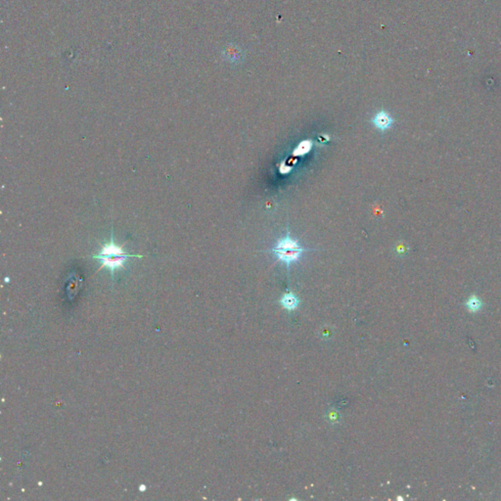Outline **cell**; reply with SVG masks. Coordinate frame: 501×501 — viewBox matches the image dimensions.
Returning a JSON list of instances; mask_svg holds the SVG:
<instances>
[{
    "instance_id": "1",
    "label": "cell",
    "mask_w": 501,
    "mask_h": 501,
    "mask_svg": "<svg viewBox=\"0 0 501 501\" xmlns=\"http://www.w3.org/2000/svg\"><path fill=\"white\" fill-rule=\"evenodd\" d=\"M125 244L126 243H123L121 246L114 244V232L112 229L110 241L102 246L98 254L91 255L92 257L99 259L101 262V265L97 271L106 267L110 270L112 277H114V270L119 269V268L123 269L124 263L126 262V259L128 257H143L142 254H134V253H128V252L124 251L123 246H125Z\"/></svg>"
},
{
    "instance_id": "2",
    "label": "cell",
    "mask_w": 501,
    "mask_h": 501,
    "mask_svg": "<svg viewBox=\"0 0 501 501\" xmlns=\"http://www.w3.org/2000/svg\"><path fill=\"white\" fill-rule=\"evenodd\" d=\"M309 250H311L302 248L297 241L294 240L290 236L289 232H287L285 237L279 239L274 248L270 250V251L274 253L276 258L282 261L287 266V268L290 267L291 263L299 260L304 251Z\"/></svg>"
},
{
    "instance_id": "3",
    "label": "cell",
    "mask_w": 501,
    "mask_h": 501,
    "mask_svg": "<svg viewBox=\"0 0 501 501\" xmlns=\"http://www.w3.org/2000/svg\"><path fill=\"white\" fill-rule=\"evenodd\" d=\"M222 58L232 65H239L244 61L245 53L237 44L228 43L222 49Z\"/></svg>"
},
{
    "instance_id": "4",
    "label": "cell",
    "mask_w": 501,
    "mask_h": 501,
    "mask_svg": "<svg viewBox=\"0 0 501 501\" xmlns=\"http://www.w3.org/2000/svg\"><path fill=\"white\" fill-rule=\"evenodd\" d=\"M373 125L381 131H385L389 129L393 124V118L390 116L388 113L382 110L375 114L372 117Z\"/></svg>"
},
{
    "instance_id": "5",
    "label": "cell",
    "mask_w": 501,
    "mask_h": 501,
    "mask_svg": "<svg viewBox=\"0 0 501 501\" xmlns=\"http://www.w3.org/2000/svg\"><path fill=\"white\" fill-rule=\"evenodd\" d=\"M280 303L283 305L284 308L288 310H294L297 307L299 303L298 297L293 294V293H287L283 295V296L280 298Z\"/></svg>"
},
{
    "instance_id": "6",
    "label": "cell",
    "mask_w": 501,
    "mask_h": 501,
    "mask_svg": "<svg viewBox=\"0 0 501 501\" xmlns=\"http://www.w3.org/2000/svg\"><path fill=\"white\" fill-rule=\"evenodd\" d=\"M312 147V142L310 140L302 141L297 145V147L295 149L294 154L295 155H304L306 154Z\"/></svg>"
},
{
    "instance_id": "7",
    "label": "cell",
    "mask_w": 501,
    "mask_h": 501,
    "mask_svg": "<svg viewBox=\"0 0 501 501\" xmlns=\"http://www.w3.org/2000/svg\"><path fill=\"white\" fill-rule=\"evenodd\" d=\"M467 307L471 311H478L481 307V301L477 296H472L467 301Z\"/></svg>"
}]
</instances>
